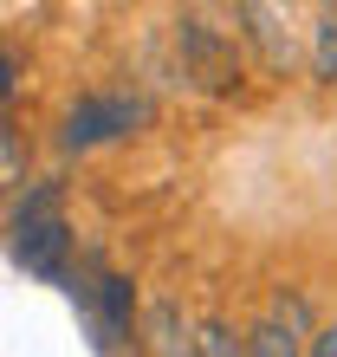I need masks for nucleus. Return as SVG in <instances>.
<instances>
[{"mask_svg":"<svg viewBox=\"0 0 337 357\" xmlns=\"http://www.w3.org/2000/svg\"><path fill=\"white\" fill-rule=\"evenodd\" d=\"M7 247L33 280L72 286V221L58 208V182H33L7 215Z\"/></svg>","mask_w":337,"mask_h":357,"instance_id":"1","label":"nucleus"},{"mask_svg":"<svg viewBox=\"0 0 337 357\" xmlns=\"http://www.w3.org/2000/svg\"><path fill=\"white\" fill-rule=\"evenodd\" d=\"M143 123H150V98H136V91H84L58 117V143L65 150H104V143H123Z\"/></svg>","mask_w":337,"mask_h":357,"instance_id":"2","label":"nucleus"},{"mask_svg":"<svg viewBox=\"0 0 337 357\" xmlns=\"http://www.w3.org/2000/svg\"><path fill=\"white\" fill-rule=\"evenodd\" d=\"M175 46H182V72L195 78L201 91H214V98L240 91L246 59H240V39L227 33V26H214L207 13H182L175 20Z\"/></svg>","mask_w":337,"mask_h":357,"instance_id":"3","label":"nucleus"},{"mask_svg":"<svg viewBox=\"0 0 337 357\" xmlns=\"http://www.w3.org/2000/svg\"><path fill=\"white\" fill-rule=\"evenodd\" d=\"M311 305H305V292H272V305L253 319L246 331H240V344H246V357H305V344H311Z\"/></svg>","mask_w":337,"mask_h":357,"instance_id":"4","label":"nucleus"},{"mask_svg":"<svg viewBox=\"0 0 337 357\" xmlns=\"http://www.w3.org/2000/svg\"><path fill=\"white\" fill-rule=\"evenodd\" d=\"M136 338H143V351H150V357H188L195 325H188V312L162 292V299H150V312H143V331H136Z\"/></svg>","mask_w":337,"mask_h":357,"instance_id":"5","label":"nucleus"},{"mask_svg":"<svg viewBox=\"0 0 337 357\" xmlns=\"http://www.w3.org/2000/svg\"><path fill=\"white\" fill-rule=\"evenodd\" d=\"M234 20H240V33L253 39V46L266 52V66H272V72H285V66H292V39H279V13H272V7H240Z\"/></svg>","mask_w":337,"mask_h":357,"instance_id":"6","label":"nucleus"},{"mask_svg":"<svg viewBox=\"0 0 337 357\" xmlns=\"http://www.w3.org/2000/svg\"><path fill=\"white\" fill-rule=\"evenodd\" d=\"M188 357H246V344H240V331L214 312V319H201V325H195V338H188Z\"/></svg>","mask_w":337,"mask_h":357,"instance_id":"7","label":"nucleus"},{"mask_svg":"<svg viewBox=\"0 0 337 357\" xmlns=\"http://www.w3.org/2000/svg\"><path fill=\"white\" fill-rule=\"evenodd\" d=\"M311 78L337 85V7H324L318 26H311Z\"/></svg>","mask_w":337,"mask_h":357,"instance_id":"8","label":"nucleus"},{"mask_svg":"<svg viewBox=\"0 0 337 357\" xmlns=\"http://www.w3.org/2000/svg\"><path fill=\"white\" fill-rule=\"evenodd\" d=\"M305 357H337V319L311 331V344H305Z\"/></svg>","mask_w":337,"mask_h":357,"instance_id":"9","label":"nucleus"},{"mask_svg":"<svg viewBox=\"0 0 337 357\" xmlns=\"http://www.w3.org/2000/svg\"><path fill=\"white\" fill-rule=\"evenodd\" d=\"M13 85H19V66H13V52L0 46V98H13Z\"/></svg>","mask_w":337,"mask_h":357,"instance_id":"10","label":"nucleus"},{"mask_svg":"<svg viewBox=\"0 0 337 357\" xmlns=\"http://www.w3.org/2000/svg\"><path fill=\"white\" fill-rule=\"evenodd\" d=\"M0 137H7V130H0Z\"/></svg>","mask_w":337,"mask_h":357,"instance_id":"11","label":"nucleus"}]
</instances>
